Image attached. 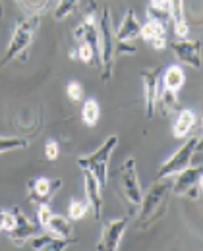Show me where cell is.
I'll return each instance as SVG.
<instances>
[{
    "instance_id": "1",
    "label": "cell",
    "mask_w": 203,
    "mask_h": 251,
    "mask_svg": "<svg viewBox=\"0 0 203 251\" xmlns=\"http://www.w3.org/2000/svg\"><path fill=\"white\" fill-rule=\"evenodd\" d=\"M163 182H155L147 195L141 197V203H139V215L135 220V226L137 228H147L151 226L155 220H159L167 207H169V197L172 193V178H161Z\"/></svg>"
},
{
    "instance_id": "2",
    "label": "cell",
    "mask_w": 203,
    "mask_h": 251,
    "mask_svg": "<svg viewBox=\"0 0 203 251\" xmlns=\"http://www.w3.org/2000/svg\"><path fill=\"white\" fill-rule=\"evenodd\" d=\"M99 27V66H101V77L104 83L112 77L114 68V33H112V22H110V10L104 6L101 12V20L97 22Z\"/></svg>"
},
{
    "instance_id": "3",
    "label": "cell",
    "mask_w": 203,
    "mask_h": 251,
    "mask_svg": "<svg viewBox=\"0 0 203 251\" xmlns=\"http://www.w3.org/2000/svg\"><path fill=\"white\" fill-rule=\"evenodd\" d=\"M39 24H41V16H29L25 20H20L16 24V29L14 35L10 39V45L4 52V56L0 58V68L6 66L10 60H14L16 56H20L22 52H25L29 49V45L33 43L35 31L39 29Z\"/></svg>"
},
{
    "instance_id": "4",
    "label": "cell",
    "mask_w": 203,
    "mask_h": 251,
    "mask_svg": "<svg viewBox=\"0 0 203 251\" xmlns=\"http://www.w3.org/2000/svg\"><path fill=\"white\" fill-rule=\"evenodd\" d=\"M116 143H118V137L116 135H108L106 141L102 143L97 151H93L87 157L77 158V164L81 168H89L93 172V176L97 178V182L101 184V188L106 186V180H108V160H110V155H112Z\"/></svg>"
},
{
    "instance_id": "5",
    "label": "cell",
    "mask_w": 203,
    "mask_h": 251,
    "mask_svg": "<svg viewBox=\"0 0 203 251\" xmlns=\"http://www.w3.org/2000/svg\"><path fill=\"white\" fill-rule=\"evenodd\" d=\"M118 193L124 201V205L128 207V211L134 213L141 203L143 191L139 188V180H137V170H135V158L130 157L124 160V164L120 166V186Z\"/></svg>"
},
{
    "instance_id": "6",
    "label": "cell",
    "mask_w": 203,
    "mask_h": 251,
    "mask_svg": "<svg viewBox=\"0 0 203 251\" xmlns=\"http://www.w3.org/2000/svg\"><path fill=\"white\" fill-rule=\"evenodd\" d=\"M200 149H202V135L190 137L167 162L161 164V168L157 170V180H161V178H172L174 174L182 172L186 166L192 164L194 155L200 153Z\"/></svg>"
},
{
    "instance_id": "7",
    "label": "cell",
    "mask_w": 203,
    "mask_h": 251,
    "mask_svg": "<svg viewBox=\"0 0 203 251\" xmlns=\"http://www.w3.org/2000/svg\"><path fill=\"white\" fill-rule=\"evenodd\" d=\"M172 193L174 195H186L190 199H200L202 195L203 170L202 164L198 166H186L182 172L172 176Z\"/></svg>"
},
{
    "instance_id": "8",
    "label": "cell",
    "mask_w": 203,
    "mask_h": 251,
    "mask_svg": "<svg viewBox=\"0 0 203 251\" xmlns=\"http://www.w3.org/2000/svg\"><path fill=\"white\" fill-rule=\"evenodd\" d=\"M170 49L176 56V60L188 66H194L196 70H202V41H188V39H176L170 43Z\"/></svg>"
},
{
    "instance_id": "9",
    "label": "cell",
    "mask_w": 203,
    "mask_h": 251,
    "mask_svg": "<svg viewBox=\"0 0 203 251\" xmlns=\"http://www.w3.org/2000/svg\"><path fill=\"white\" fill-rule=\"evenodd\" d=\"M159 75L161 68H147L141 72L143 81V104H145V116L153 118L157 108V91H159Z\"/></svg>"
},
{
    "instance_id": "10",
    "label": "cell",
    "mask_w": 203,
    "mask_h": 251,
    "mask_svg": "<svg viewBox=\"0 0 203 251\" xmlns=\"http://www.w3.org/2000/svg\"><path fill=\"white\" fill-rule=\"evenodd\" d=\"M130 224L128 217H122V219H112L108 222H104V228H102V236L97 244V250L102 251H114L118 250L120 246V240L126 232V226Z\"/></svg>"
},
{
    "instance_id": "11",
    "label": "cell",
    "mask_w": 203,
    "mask_h": 251,
    "mask_svg": "<svg viewBox=\"0 0 203 251\" xmlns=\"http://www.w3.org/2000/svg\"><path fill=\"white\" fill-rule=\"evenodd\" d=\"M62 180L56 178L54 182L49 180V178H33L27 182V195H29V201L31 203H51V197L56 189L60 188Z\"/></svg>"
},
{
    "instance_id": "12",
    "label": "cell",
    "mask_w": 203,
    "mask_h": 251,
    "mask_svg": "<svg viewBox=\"0 0 203 251\" xmlns=\"http://www.w3.org/2000/svg\"><path fill=\"white\" fill-rule=\"evenodd\" d=\"M139 37L143 41L151 43L153 49H157V50L167 49V29H165V24H163V20H159L155 16H149V20L141 25Z\"/></svg>"
},
{
    "instance_id": "13",
    "label": "cell",
    "mask_w": 203,
    "mask_h": 251,
    "mask_svg": "<svg viewBox=\"0 0 203 251\" xmlns=\"http://www.w3.org/2000/svg\"><path fill=\"white\" fill-rule=\"evenodd\" d=\"M12 213H14V226L8 230V236H10L12 242L24 244L25 240H29L31 236H35L39 232V224L31 222L18 207H14Z\"/></svg>"
},
{
    "instance_id": "14",
    "label": "cell",
    "mask_w": 203,
    "mask_h": 251,
    "mask_svg": "<svg viewBox=\"0 0 203 251\" xmlns=\"http://www.w3.org/2000/svg\"><path fill=\"white\" fill-rule=\"evenodd\" d=\"M83 170V180H85V191H87V199H89V207L93 209L95 219L101 220V207H102V188L97 182V178L93 176V172L89 168H81Z\"/></svg>"
},
{
    "instance_id": "15",
    "label": "cell",
    "mask_w": 203,
    "mask_h": 251,
    "mask_svg": "<svg viewBox=\"0 0 203 251\" xmlns=\"http://www.w3.org/2000/svg\"><path fill=\"white\" fill-rule=\"evenodd\" d=\"M169 14L174 24V33L176 39H188L190 33V24L186 18V8H184V0H170L169 2Z\"/></svg>"
},
{
    "instance_id": "16",
    "label": "cell",
    "mask_w": 203,
    "mask_h": 251,
    "mask_svg": "<svg viewBox=\"0 0 203 251\" xmlns=\"http://www.w3.org/2000/svg\"><path fill=\"white\" fill-rule=\"evenodd\" d=\"M139 29H141V24L137 22V16H135L134 10H128L120 27L116 29V35H114V41L116 43H132L134 39L139 37Z\"/></svg>"
},
{
    "instance_id": "17",
    "label": "cell",
    "mask_w": 203,
    "mask_h": 251,
    "mask_svg": "<svg viewBox=\"0 0 203 251\" xmlns=\"http://www.w3.org/2000/svg\"><path fill=\"white\" fill-rule=\"evenodd\" d=\"M76 240L74 238H60L54 234H45V236H37L31 240V250L35 251H64L70 248Z\"/></svg>"
},
{
    "instance_id": "18",
    "label": "cell",
    "mask_w": 203,
    "mask_h": 251,
    "mask_svg": "<svg viewBox=\"0 0 203 251\" xmlns=\"http://www.w3.org/2000/svg\"><path fill=\"white\" fill-rule=\"evenodd\" d=\"M184 85V70L178 66V64H172L165 70V75H163V89L169 91L172 95H178V91L182 89Z\"/></svg>"
},
{
    "instance_id": "19",
    "label": "cell",
    "mask_w": 203,
    "mask_h": 251,
    "mask_svg": "<svg viewBox=\"0 0 203 251\" xmlns=\"http://www.w3.org/2000/svg\"><path fill=\"white\" fill-rule=\"evenodd\" d=\"M194 126H196V112L190 110V108H182V110L178 112L176 124L172 126V135H174L176 139H184V137L194 129Z\"/></svg>"
},
{
    "instance_id": "20",
    "label": "cell",
    "mask_w": 203,
    "mask_h": 251,
    "mask_svg": "<svg viewBox=\"0 0 203 251\" xmlns=\"http://www.w3.org/2000/svg\"><path fill=\"white\" fill-rule=\"evenodd\" d=\"M45 230H49L51 234L60 236V238H72L74 226H72V220L70 219L52 213V217H51V220H49V224H47V228H45Z\"/></svg>"
},
{
    "instance_id": "21",
    "label": "cell",
    "mask_w": 203,
    "mask_h": 251,
    "mask_svg": "<svg viewBox=\"0 0 203 251\" xmlns=\"http://www.w3.org/2000/svg\"><path fill=\"white\" fill-rule=\"evenodd\" d=\"M99 118H101V108H99L97 99H87L83 102V106H81V120H83V124L93 127V126H97Z\"/></svg>"
},
{
    "instance_id": "22",
    "label": "cell",
    "mask_w": 203,
    "mask_h": 251,
    "mask_svg": "<svg viewBox=\"0 0 203 251\" xmlns=\"http://www.w3.org/2000/svg\"><path fill=\"white\" fill-rule=\"evenodd\" d=\"M27 145H29V139H25V137H0V153L22 149Z\"/></svg>"
},
{
    "instance_id": "23",
    "label": "cell",
    "mask_w": 203,
    "mask_h": 251,
    "mask_svg": "<svg viewBox=\"0 0 203 251\" xmlns=\"http://www.w3.org/2000/svg\"><path fill=\"white\" fill-rule=\"evenodd\" d=\"M77 2H79V0H60L58 6H56V10H54V20L62 22L66 16H70V14L76 10Z\"/></svg>"
},
{
    "instance_id": "24",
    "label": "cell",
    "mask_w": 203,
    "mask_h": 251,
    "mask_svg": "<svg viewBox=\"0 0 203 251\" xmlns=\"http://www.w3.org/2000/svg\"><path fill=\"white\" fill-rule=\"evenodd\" d=\"M87 211H89V203H83V201H72V203H70V207H68L70 220L83 219Z\"/></svg>"
},
{
    "instance_id": "25",
    "label": "cell",
    "mask_w": 203,
    "mask_h": 251,
    "mask_svg": "<svg viewBox=\"0 0 203 251\" xmlns=\"http://www.w3.org/2000/svg\"><path fill=\"white\" fill-rule=\"evenodd\" d=\"M51 217H52L51 203H39V205H37V224H39L41 228H47Z\"/></svg>"
},
{
    "instance_id": "26",
    "label": "cell",
    "mask_w": 203,
    "mask_h": 251,
    "mask_svg": "<svg viewBox=\"0 0 203 251\" xmlns=\"http://www.w3.org/2000/svg\"><path fill=\"white\" fill-rule=\"evenodd\" d=\"M170 0H149V16L159 18V14H169Z\"/></svg>"
},
{
    "instance_id": "27",
    "label": "cell",
    "mask_w": 203,
    "mask_h": 251,
    "mask_svg": "<svg viewBox=\"0 0 203 251\" xmlns=\"http://www.w3.org/2000/svg\"><path fill=\"white\" fill-rule=\"evenodd\" d=\"M76 56H77L81 62L91 64V58L95 56V52H93V49H91L87 43H79V47H77V50H76Z\"/></svg>"
},
{
    "instance_id": "28",
    "label": "cell",
    "mask_w": 203,
    "mask_h": 251,
    "mask_svg": "<svg viewBox=\"0 0 203 251\" xmlns=\"http://www.w3.org/2000/svg\"><path fill=\"white\" fill-rule=\"evenodd\" d=\"M68 91V97H70V100H74V102H77V100H81V97H83V87H81V83L79 81H70L66 87Z\"/></svg>"
},
{
    "instance_id": "29",
    "label": "cell",
    "mask_w": 203,
    "mask_h": 251,
    "mask_svg": "<svg viewBox=\"0 0 203 251\" xmlns=\"http://www.w3.org/2000/svg\"><path fill=\"white\" fill-rule=\"evenodd\" d=\"M45 155H47V160H56L58 158V143L56 141H49L45 145Z\"/></svg>"
},
{
    "instance_id": "30",
    "label": "cell",
    "mask_w": 203,
    "mask_h": 251,
    "mask_svg": "<svg viewBox=\"0 0 203 251\" xmlns=\"http://www.w3.org/2000/svg\"><path fill=\"white\" fill-rule=\"evenodd\" d=\"M4 217H6V211H0V232L4 230Z\"/></svg>"
},
{
    "instance_id": "31",
    "label": "cell",
    "mask_w": 203,
    "mask_h": 251,
    "mask_svg": "<svg viewBox=\"0 0 203 251\" xmlns=\"http://www.w3.org/2000/svg\"><path fill=\"white\" fill-rule=\"evenodd\" d=\"M2 14H4V10H2V0H0V18H2Z\"/></svg>"
}]
</instances>
